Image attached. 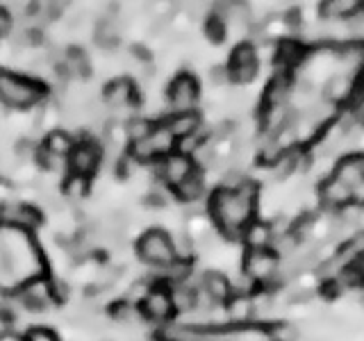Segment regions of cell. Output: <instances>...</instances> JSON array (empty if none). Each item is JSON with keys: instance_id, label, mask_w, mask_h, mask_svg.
Segmentation results:
<instances>
[{"instance_id": "obj_1", "label": "cell", "mask_w": 364, "mask_h": 341, "mask_svg": "<svg viewBox=\"0 0 364 341\" xmlns=\"http://www.w3.org/2000/svg\"><path fill=\"white\" fill-rule=\"evenodd\" d=\"M46 261L30 232L0 225V291H11L39 280Z\"/></svg>"}, {"instance_id": "obj_2", "label": "cell", "mask_w": 364, "mask_h": 341, "mask_svg": "<svg viewBox=\"0 0 364 341\" xmlns=\"http://www.w3.org/2000/svg\"><path fill=\"white\" fill-rule=\"evenodd\" d=\"M255 200H257V189L255 185H242L239 189H219L214 191L210 200V212L214 216V223L221 227L228 237H242L246 227L253 223L255 214Z\"/></svg>"}, {"instance_id": "obj_3", "label": "cell", "mask_w": 364, "mask_h": 341, "mask_svg": "<svg viewBox=\"0 0 364 341\" xmlns=\"http://www.w3.org/2000/svg\"><path fill=\"white\" fill-rule=\"evenodd\" d=\"M41 96H43L41 85L0 68V100H3L5 105L16 107V109H26V107L37 105Z\"/></svg>"}, {"instance_id": "obj_4", "label": "cell", "mask_w": 364, "mask_h": 341, "mask_svg": "<svg viewBox=\"0 0 364 341\" xmlns=\"http://www.w3.org/2000/svg\"><path fill=\"white\" fill-rule=\"evenodd\" d=\"M136 248H139V257L151 266L168 269L178 259L176 248H173V239H171L164 230H148L139 239V246Z\"/></svg>"}, {"instance_id": "obj_5", "label": "cell", "mask_w": 364, "mask_h": 341, "mask_svg": "<svg viewBox=\"0 0 364 341\" xmlns=\"http://www.w3.org/2000/svg\"><path fill=\"white\" fill-rule=\"evenodd\" d=\"M244 273L253 282H273L280 273L278 257L271 253L269 248H248L244 257Z\"/></svg>"}, {"instance_id": "obj_6", "label": "cell", "mask_w": 364, "mask_h": 341, "mask_svg": "<svg viewBox=\"0 0 364 341\" xmlns=\"http://www.w3.org/2000/svg\"><path fill=\"white\" fill-rule=\"evenodd\" d=\"M259 68V60L253 50V45L242 43L237 45L230 55V64H228V73H230V80L237 85H248L253 82Z\"/></svg>"}, {"instance_id": "obj_7", "label": "cell", "mask_w": 364, "mask_h": 341, "mask_svg": "<svg viewBox=\"0 0 364 341\" xmlns=\"http://www.w3.org/2000/svg\"><path fill=\"white\" fill-rule=\"evenodd\" d=\"M198 100V85L189 73L178 75L168 87V105L176 109V114L191 112Z\"/></svg>"}, {"instance_id": "obj_8", "label": "cell", "mask_w": 364, "mask_h": 341, "mask_svg": "<svg viewBox=\"0 0 364 341\" xmlns=\"http://www.w3.org/2000/svg\"><path fill=\"white\" fill-rule=\"evenodd\" d=\"M100 148L94 141H80L73 146L71 155H68V166H71L73 175L77 178H89L100 164Z\"/></svg>"}, {"instance_id": "obj_9", "label": "cell", "mask_w": 364, "mask_h": 341, "mask_svg": "<svg viewBox=\"0 0 364 341\" xmlns=\"http://www.w3.org/2000/svg\"><path fill=\"white\" fill-rule=\"evenodd\" d=\"M159 175H162V180L166 182L168 187L178 189L182 182H185L193 170H196V166H193L191 157L185 155V153H171L162 159V164H159Z\"/></svg>"}, {"instance_id": "obj_10", "label": "cell", "mask_w": 364, "mask_h": 341, "mask_svg": "<svg viewBox=\"0 0 364 341\" xmlns=\"http://www.w3.org/2000/svg\"><path fill=\"white\" fill-rule=\"evenodd\" d=\"M0 221H3V225L28 232L41 223V214L30 205H5V207H0Z\"/></svg>"}, {"instance_id": "obj_11", "label": "cell", "mask_w": 364, "mask_h": 341, "mask_svg": "<svg viewBox=\"0 0 364 341\" xmlns=\"http://www.w3.org/2000/svg\"><path fill=\"white\" fill-rule=\"evenodd\" d=\"M200 291L208 296V298L214 305H223L232 298V287H230V280H228L223 273L219 271H208L203 273L200 278Z\"/></svg>"}, {"instance_id": "obj_12", "label": "cell", "mask_w": 364, "mask_h": 341, "mask_svg": "<svg viewBox=\"0 0 364 341\" xmlns=\"http://www.w3.org/2000/svg\"><path fill=\"white\" fill-rule=\"evenodd\" d=\"M21 301L23 305L28 307L30 312H43V310H48L50 303H53V289H50V284L46 282V280H34L30 284H26L23 287V293H21Z\"/></svg>"}, {"instance_id": "obj_13", "label": "cell", "mask_w": 364, "mask_h": 341, "mask_svg": "<svg viewBox=\"0 0 364 341\" xmlns=\"http://www.w3.org/2000/svg\"><path fill=\"white\" fill-rule=\"evenodd\" d=\"M144 312L153 321H166L173 312V303H171V293L166 289H151L144 298Z\"/></svg>"}, {"instance_id": "obj_14", "label": "cell", "mask_w": 364, "mask_h": 341, "mask_svg": "<svg viewBox=\"0 0 364 341\" xmlns=\"http://www.w3.org/2000/svg\"><path fill=\"white\" fill-rule=\"evenodd\" d=\"M318 198H321L323 207H330V210H339V207H346V205L353 200L348 187L344 182H339L335 175L328 178L323 185H321V191H318Z\"/></svg>"}, {"instance_id": "obj_15", "label": "cell", "mask_w": 364, "mask_h": 341, "mask_svg": "<svg viewBox=\"0 0 364 341\" xmlns=\"http://www.w3.org/2000/svg\"><path fill=\"white\" fill-rule=\"evenodd\" d=\"M105 105L114 109H128L134 105V87L130 80H117L105 89Z\"/></svg>"}, {"instance_id": "obj_16", "label": "cell", "mask_w": 364, "mask_h": 341, "mask_svg": "<svg viewBox=\"0 0 364 341\" xmlns=\"http://www.w3.org/2000/svg\"><path fill=\"white\" fill-rule=\"evenodd\" d=\"M198 125H200V119L196 117L193 112H182V114H173L168 121H166V128L171 130V134L176 136V139H187V136L196 134L198 132Z\"/></svg>"}, {"instance_id": "obj_17", "label": "cell", "mask_w": 364, "mask_h": 341, "mask_svg": "<svg viewBox=\"0 0 364 341\" xmlns=\"http://www.w3.org/2000/svg\"><path fill=\"white\" fill-rule=\"evenodd\" d=\"M148 141H151L155 157H166V155L173 153V146H176L178 139L171 134V130L166 128V123H162V125H155L151 136H148Z\"/></svg>"}, {"instance_id": "obj_18", "label": "cell", "mask_w": 364, "mask_h": 341, "mask_svg": "<svg viewBox=\"0 0 364 341\" xmlns=\"http://www.w3.org/2000/svg\"><path fill=\"white\" fill-rule=\"evenodd\" d=\"M255 316V307H253V298L248 296H232L228 301V318H232V325H244L248 318Z\"/></svg>"}, {"instance_id": "obj_19", "label": "cell", "mask_w": 364, "mask_h": 341, "mask_svg": "<svg viewBox=\"0 0 364 341\" xmlns=\"http://www.w3.org/2000/svg\"><path fill=\"white\" fill-rule=\"evenodd\" d=\"M168 293H171V303H173V310H178V312H193L196 310V291H193L191 287H187L185 282L176 284Z\"/></svg>"}, {"instance_id": "obj_20", "label": "cell", "mask_w": 364, "mask_h": 341, "mask_svg": "<svg viewBox=\"0 0 364 341\" xmlns=\"http://www.w3.org/2000/svg\"><path fill=\"white\" fill-rule=\"evenodd\" d=\"M353 94V82H350V75H337L333 77L330 82L326 85V100H330L335 105V102L344 100Z\"/></svg>"}, {"instance_id": "obj_21", "label": "cell", "mask_w": 364, "mask_h": 341, "mask_svg": "<svg viewBox=\"0 0 364 341\" xmlns=\"http://www.w3.org/2000/svg\"><path fill=\"white\" fill-rule=\"evenodd\" d=\"M360 3L355 0H330V3H323V14L330 18H348L360 14Z\"/></svg>"}, {"instance_id": "obj_22", "label": "cell", "mask_w": 364, "mask_h": 341, "mask_svg": "<svg viewBox=\"0 0 364 341\" xmlns=\"http://www.w3.org/2000/svg\"><path fill=\"white\" fill-rule=\"evenodd\" d=\"M246 244L248 248H267L271 242H273V232H271V227L264 225V223H250L246 227Z\"/></svg>"}, {"instance_id": "obj_23", "label": "cell", "mask_w": 364, "mask_h": 341, "mask_svg": "<svg viewBox=\"0 0 364 341\" xmlns=\"http://www.w3.org/2000/svg\"><path fill=\"white\" fill-rule=\"evenodd\" d=\"M178 191V196L182 200H198L203 196V191H205V182H203V173L200 170H193V173L182 182V185L176 189Z\"/></svg>"}, {"instance_id": "obj_24", "label": "cell", "mask_w": 364, "mask_h": 341, "mask_svg": "<svg viewBox=\"0 0 364 341\" xmlns=\"http://www.w3.org/2000/svg\"><path fill=\"white\" fill-rule=\"evenodd\" d=\"M73 141H71V136H68L66 132H50L48 134V139H46L43 144V151H48L57 157H68L73 151Z\"/></svg>"}, {"instance_id": "obj_25", "label": "cell", "mask_w": 364, "mask_h": 341, "mask_svg": "<svg viewBox=\"0 0 364 341\" xmlns=\"http://www.w3.org/2000/svg\"><path fill=\"white\" fill-rule=\"evenodd\" d=\"M119 34H121V28H119V23L114 21V18H102L98 23V28H96V41L100 45H105V48H109V45H114L119 41Z\"/></svg>"}, {"instance_id": "obj_26", "label": "cell", "mask_w": 364, "mask_h": 341, "mask_svg": "<svg viewBox=\"0 0 364 341\" xmlns=\"http://www.w3.org/2000/svg\"><path fill=\"white\" fill-rule=\"evenodd\" d=\"M303 55H305L303 45L294 43V41H284L280 45V50H278V62L284 64V66H294L296 62L303 60Z\"/></svg>"}, {"instance_id": "obj_27", "label": "cell", "mask_w": 364, "mask_h": 341, "mask_svg": "<svg viewBox=\"0 0 364 341\" xmlns=\"http://www.w3.org/2000/svg\"><path fill=\"white\" fill-rule=\"evenodd\" d=\"M155 125L151 121H146V119H132L130 125H128V130H125V134L130 136V141H141L146 139V136H151Z\"/></svg>"}, {"instance_id": "obj_28", "label": "cell", "mask_w": 364, "mask_h": 341, "mask_svg": "<svg viewBox=\"0 0 364 341\" xmlns=\"http://www.w3.org/2000/svg\"><path fill=\"white\" fill-rule=\"evenodd\" d=\"M205 34H208V39L212 43H221L225 39V21H223V16L212 14V18L208 21V26H205Z\"/></svg>"}, {"instance_id": "obj_29", "label": "cell", "mask_w": 364, "mask_h": 341, "mask_svg": "<svg viewBox=\"0 0 364 341\" xmlns=\"http://www.w3.org/2000/svg\"><path fill=\"white\" fill-rule=\"evenodd\" d=\"M271 332L276 341H296V337H299V330H296L291 323H280L276 330H271Z\"/></svg>"}, {"instance_id": "obj_30", "label": "cell", "mask_w": 364, "mask_h": 341, "mask_svg": "<svg viewBox=\"0 0 364 341\" xmlns=\"http://www.w3.org/2000/svg\"><path fill=\"white\" fill-rule=\"evenodd\" d=\"M64 191L68 193V196H82V193L87 191V180L77 178V175H71V178L66 180Z\"/></svg>"}, {"instance_id": "obj_31", "label": "cell", "mask_w": 364, "mask_h": 341, "mask_svg": "<svg viewBox=\"0 0 364 341\" xmlns=\"http://www.w3.org/2000/svg\"><path fill=\"white\" fill-rule=\"evenodd\" d=\"M26 341H57V335L46 328H32L26 335Z\"/></svg>"}, {"instance_id": "obj_32", "label": "cell", "mask_w": 364, "mask_h": 341, "mask_svg": "<svg viewBox=\"0 0 364 341\" xmlns=\"http://www.w3.org/2000/svg\"><path fill=\"white\" fill-rule=\"evenodd\" d=\"M117 269H109V266H105L100 273H98V278H96V287L98 289H105V287H109V284L117 280Z\"/></svg>"}, {"instance_id": "obj_33", "label": "cell", "mask_w": 364, "mask_h": 341, "mask_svg": "<svg viewBox=\"0 0 364 341\" xmlns=\"http://www.w3.org/2000/svg\"><path fill=\"white\" fill-rule=\"evenodd\" d=\"M350 117H353V121H355V123H364V91H362V94H358L355 100H353Z\"/></svg>"}, {"instance_id": "obj_34", "label": "cell", "mask_w": 364, "mask_h": 341, "mask_svg": "<svg viewBox=\"0 0 364 341\" xmlns=\"http://www.w3.org/2000/svg\"><path fill=\"white\" fill-rule=\"evenodd\" d=\"M11 30V16L7 14V9L0 7V37H5Z\"/></svg>"}, {"instance_id": "obj_35", "label": "cell", "mask_w": 364, "mask_h": 341, "mask_svg": "<svg viewBox=\"0 0 364 341\" xmlns=\"http://www.w3.org/2000/svg\"><path fill=\"white\" fill-rule=\"evenodd\" d=\"M0 341H18L14 335H0Z\"/></svg>"}]
</instances>
